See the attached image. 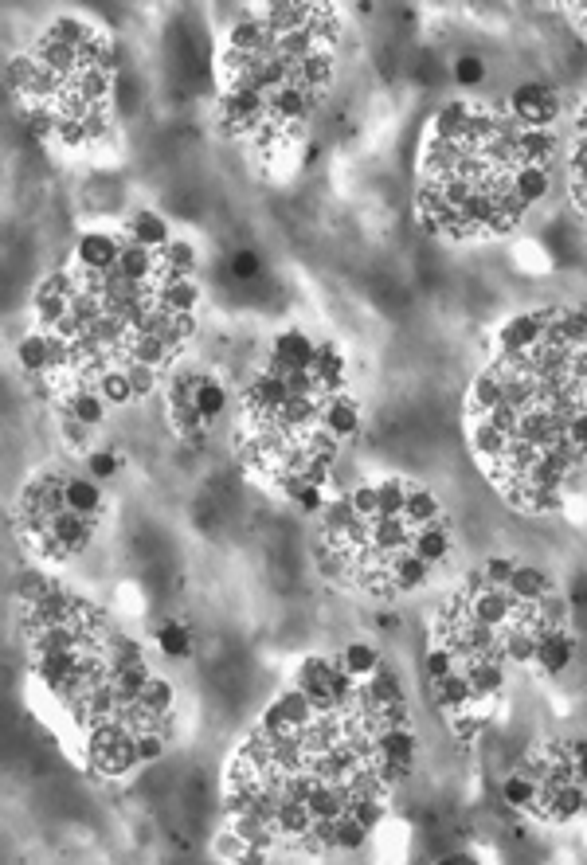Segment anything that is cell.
Here are the masks:
<instances>
[{
	"label": "cell",
	"instance_id": "obj_1",
	"mask_svg": "<svg viewBox=\"0 0 587 865\" xmlns=\"http://www.w3.org/2000/svg\"><path fill=\"white\" fill-rule=\"evenodd\" d=\"M505 114L517 118L521 126H537V130H552V122L560 118V94L544 83H521L505 98Z\"/></svg>",
	"mask_w": 587,
	"mask_h": 865
},
{
	"label": "cell",
	"instance_id": "obj_2",
	"mask_svg": "<svg viewBox=\"0 0 587 865\" xmlns=\"http://www.w3.org/2000/svg\"><path fill=\"white\" fill-rule=\"evenodd\" d=\"M548 318H552V310H525V314H513V318L497 329V357H525L529 349H537Z\"/></svg>",
	"mask_w": 587,
	"mask_h": 865
},
{
	"label": "cell",
	"instance_id": "obj_3",
	"mask_svg": "<svg viewBox=\"0 0 587 865\" xmlns=\"http://www.w3.org/2000/svg\"><path fill=\"white\" fill-rule=\"evenodd\" d=\"M317 361V341L302 329H282L271 345V361H267V372L274 376H286V372H306L314 368Z\"/></svg>",
	"mask_w": 587,
	"mask_h": 865
},
{
	"label": "cell",
	"instance_id": "obj_4",
	"mask_svg": "<svg viewBox=\"0 0 587 865\" xmlns=\"http://www.w3.org/2000/svg\"><path fill=\"white\" fill-rule=\"evenodd\" d=\"M533 811L548 822H572L580 819L587 811V787L580 779H568V783H560V787H548L537 795V803H533Z\"/></svg>",
	"mask_w": 587,
	"mask_h": 865
},
{
	"label": "cell",
	"instance_id": "obj_5",
	"mask_svg": "<svg viewBox=\"0 0 587 865\" xmlns=\"http://www.w3.org/2000/svg\"><path fill=\"white\" fill-rule=\"evenodd\" d=\"M122 247H126V239H118V235H110V231H87L79 243H75V267H83V271H94V274H110L118 267V259H122Z\"/></svg>",
	"mask_w": 587,
	"mask_h": 865
},
{
	"label": "cell",
	"instance_id": "obj_6",
	"mask_svg": "<svg viewBox=\"0 0 587 865\" xmlns=\"http://www.w3.org/2000/svg\"><path fill=\"white\" fill-rule=\"evenodd\" d=\"M572 658H576V638L568 627H560V631H541L537 635V670H541L544 678H556V674H564L568 666H572Z\"/></svg>",
	"mask_w": 587,
	"mask_h": 865
},
{
	"label": "cell",
	"instance_id": "obj_7",
	"mask_svg": "<svg viewBox=\"0 0 587 865\" xmlns=\"http://www.w3.org/2000/svg\"><path fill=\"white\" fill-rule=\"evenodd\" d=\"M427 580H431V564L419 560L411 548L396 552L392 560H384V584H388V592H419Z\"/></svg>",
	"mask_w": 587,
	"mask_h": 865
},
{
	"label": "cell",
	"instance_id": "obj_8",
	"mask_svg": "<svg viewBox=\"0 0 587 865\" xmlns=\"http://www.w3.org/2000/svg\"><path fill=\"white\" fill-rule=\"evenodd\" d=\"M59 408H63V415L79 419L83 427H102L110 404L94 392V384H79V388H63L59 392Z\"/></svg>",
	"mask_w": 587,
	"mask_h": 865
},
{
	"label": "cell",
	"instance_id": "obj_9",
	"mask_svg": "<svg viewBox=\"0 0 587 865\" xmlns=\"http://www.w3.org/2000/svg\"><path fill=\"white\" fill-rule=\"evenodd\" d=\"M126 239L149 247V251H165V247L173 243V228H169V220H165L161 212L141 208V212L130 216V224H126Z\"/></svg>",
	"mask_w": 587,
	"mask_h": 865
},
{
	"label": "cell",
	"instance_id": "obj_10",
	"mask_svg": "<svg viewBox=\"0 0 587 865\" xmlns=\"http://www.w3.org/2000/svg\"><path fill=\"white\" fill-rule=\"evenodd\" d=\"M321 427L341 443V439H349V435H357L361 431V408H357V400H349V396H329L325 400V408H321Z\"/></svg>",
	"mask_w": 587,
	"mask_h": 865
},
{
	"label": "cell",
	"instance_id": "obj_11",
	"mask_svg": "<svg viewBox=\"0 0 587 865\" xmlns=\"http://www.w3.org/2000/svg\"><path fill=\"white\" fill-rule=\"evenodd\" d=\"M458 670L466 674V682H470L478 701L494 697L497 689L505 685V666H501V658H466V662H458Z\"/></svg>",
	"mask_w": 587,
	"mask_h": 865
},
{
	"label": "cell",
	"instance_id": "obj_12",
	"mask_svg": "<svg viewBox=\"0 0 587 865\" xmlns=\"http://www.w3.org/2000/svg\"><path fill=\"white\" fill-rule=\"evenodd\" d=\"M157 306L161 310H169V314H196V306H200V286L192 282V278H165V282H157Z\"/></svg>",
	"mask_w": 587,
	"mask_h": 865
},
{
	"label": "cell",
	"instance_id": "obj_13",
	"mask_svg": "<svg viewBox=\"0 0 587 865\" xmlns=\"http://www.w3.org/2000/svg\"><path fill=\"white\" fill-rule=\"evenodd\" d=\"M411 552H415L419 560H427V564H443L454 552V537H451V529H447V521H435V525L415 529Z\"/></svg>",
	"mask_w": 587,
	"mask_h": 865
},
{
	"label": "cell",
	"instance_id": "obj_14",
	"mask_svg": "<svg viewBox=\"0 0 587 865\" xmlns=\"http://www.w3.org/2000/svg\"><path fill=\"white\" fill-rule=\"evenodd\" d=\"M118 271L126 274V278H134V282H153V286H157V278H161V251H149V247L126 239L122 259H118Z\"/></svg>",
	"mask_w": 587,
	"mask_h": 865
},
{
	"label": "cell",
	"instance_id": "obj_15",
	"mask_svg": "<svg viewBox=\"0 0 587 865\" xmlns=\"http://www.w3.org/2000/svg\"><path fill=\"white\" fill-rule=\"evenodd\" d=\"M556 157V130L525 126L517 134V165H548Z\"/></svg>",
	"mask_w": 587,
	"mask_h": 865
},
{
	"label": "cell",
	"instance_id": "obj_16",
	"mask_svg": "<svg viewBox=\"0 0 587 865\" xmlns=\"http://www.w3.org/2000/svg\"><path fill=\"white\" fill-rule=\"evenodd\" d=\"M16 361H20L24 372H32V376H47V372H51V337H47V329H32V333L20 337Z\"/></svg>",
	"mask_w": 587,
	"mask_h": 865
},
{
	"label": "cell",
	"instance_id": "obj_17",
	"mask_svg": "<svg viewBox=\"0 0 587 865\" xmlns=\"http://www.w3.org/2000/svg\"><path fill=\"white\" fill-rule=\"evenodd\" d=\"M431 697H435V705H439L443 713H458V709H470V705L478 701L462 670H454V674H447V678L431 682Z\"/></svg>",
	"mask_w": 587,
	"mask_h": 865
},
{
	"label": "cell",
	"instance_id": "obj_18",
	"mask_svg": "<svg viewBox=\"0 0 587 865\" xmlns=\"http://www.w3.org/2000/svg\"><path fill=\"white\" fill-rule=\"evenodd\" d=\"M505 588L517 595L521 603H541L548 592H556L552 576H548L544 568H537V564H517V572H513V580H509Z\"/></svg>",
	"mask_w": 587,
	"mask_h": 865
},
{
	"label": "cell",
	"instance_id": "obj_19",
	"mask_svg": "<svg viewBox=\"0 0 587 865\" xmlns=\"http://www.w3.org/2000/svg\"><path fill=\"white\" fill-rule=\"evenodd\" d=\"M94 392L110 404V408H122V404H134L137 396H134V384H130V372H126V365H118V368H106V372H98L94 376Z\"/></svg>",
	"mask_w": 587,
	"mask_h": 865
},
{
	"label": "cell",
	"instance_id": "obj_20",
	"mask_svg": "<svg viewBox=\"0 0 587 865\" xmlns=\"http://www.w3.org/2000/svg\"><path fill=\"white\" fill-rule=\"evenodd\" d=\"M67 509L83 513V517H98L102 513V486L94 482L91 474H75L67 478Z\"/></svg>",
	"mask_w": 587,
	"mask_h": 865
},
{
	"label": "cell",
	"instance_id": "obj_21",
	"mask_svg": "<svg viewBox=\"0 0 587 865\" xmlns=\"http://www.w3.org/2000/svg\"><path fill=\"white\" fill-rule=\"evenodd\" d=\"M380 666H384V658H380V650H376L372 642H349L345 654H341V670H345L353 682L372 678Z\"/></svg>",
	"mask_w": 587,
	"mask_h": 865
},
{
	"label": "cell",
	"instance_id": "obj_22",
	"mask_svg": "<svg viewBox=\"0 0 587 865\" xmlns=\"http://www.w3.org/2000/svg\"><path fill=\"white\" fill-rule=\"evenodd\" d=\"M196 408H200V415L212 423V419H220L227 411V404H231V396H227V388H224V380H216V376H208V372H200L196 376Z\"/></svg>",
	"mask_w": 587,
	"mask_h": 865
},
{
	"label": "cell",
	"instance_id": "obj_23",
	"mask_svg": "<svg viewBox=\"0 0 587 865\" xmlns=\"http://www.w3.org/2000/svg\"><path fill=\"white\" fill-rule=\"evenodd\" d=\"M196 263H200L196 247H192L188 239H173V243L161 251V278H157V282H165V278H192Z\"/></svg>",
	"mask_w": 587,
	"mask_h": 865
},
{
	"label": "cell",
	"instance_id": "obj_24",
	"mask_svg": "<svg viewBox=\"0 0 587 865\" xmlns=\"http://www.w3.org/2000/svg\"><path fill=\"white\" fill-rule=\"evenodd\" d=\"M548 188H552L548 165H517V169H513V192H517L529 208L541 204L544 196H548Z\"/></svg>",
	"mask_w": 587,
	"mask_h": 865
},
{
	"label": "cell",
	"instance_id": "obj_25",
	"mask_svg": "<svg viewBox=\"0 0 587 865\" xmlns=\"http://www.w3.org/2000/svg\"><path fill=\"white\" fill-rule=\"evenodd\" d=\"M404 521L411 525V529L435 525V521H443V505H439V498H435L431 490L411 486V498H407V505H404Z\"/></svg>",
	"mask_w": 587,
	"mask_h": 865
},
{
	"label": "cell",
	"instance_id": "obj_26",
	"mask_svg": "<svg viewBox=\"0 0 587 865\" xmlns=\"http://www.w3.org/2000/svg\"><path fill=\"white\" fill-rule=\"evenodd\" d=\"M533 619H537V631H560V627H568V619H572V599L564 592H548L541 603H533Z\"/></svg>",
	"mask_w": 587,
	"mask_h": 865
},
{
	"label": "cell",
	"instance_id": "obj_27",
	"mask_svg": "<svg viewBox=\"0 0 587 865\" xmlns=\"http://www.w3.org/2000/svg\"><path fill=\"white\" fill-rule=\"evenodd\" d=\"M47 36L55 40V44H63V47H87L98 36L87 20H79V16H59V20H51V28H47Z\"/></svg>",
	"mask_w": 587,
	"mask_h": 865
},
{
	"label": "cell",
	"instance_id": "obj_28",
	"mask_svg": "<svg viewBox=\"0 0 587 865\" xmlns=\"http://www.w3.org/2000/svg\"><path fill=\"white\" fill-rule=\"evenodd\" d=\"M157 650H161L165 658H188V654H192V631H188V623L165 619V623L157 627Z\"/></svg>",
	"mask_w": 587,
	"mask_h": 865
},
{
	"label": "cell",
	"instance_id": "obj_29",
	"mask_svg": "<svg viewBox=\"0 0 587 865\" xmlns=\"http://www.w3.org/2000/svg\"><path fill=\"white\" fill-rule=\"evenodd\" d=\"M466 118H470V102H447V106H439V114L431 118V137L458 141L462 130H466Z\"/></svg>",
	"mask_w": 587,
	"mask_h": 865
},
{
	"label": "cell",
	"instance_id": "obj_30",
	"mask_svg": "<svg viewBox=\"0 0 587 865\" xmlns=\"http://www.w3.org/2000/svg\"><path fill=\"white\" fill-rule=\"evenodd\" d=\"M368 826H364L357 815H341V819L333 822V850H345V854H353V850H361L368 846Z\"/></svg>",
	"mask_w": 587,
	"mask_h": 865
},
{
	"label": "cell",
	"instance_id": "obj_31",
	"mask_svg": "<svg viewBox=\"0 0 587 865\" xmlns=\"http://www.w3.org/2000/svg\"><path fill=\"white\" fill-rule=\"evenodd\" d=\"M137 705H141L145 713H153V717H169L173 705H177V689H173V682H165V678H153V682L145 685V693H141Z\"/></svg>",
	"mask_w": 587,
	"mask_h": 865
},
{
	"label": "cell",
	"instance_id": "obj_32",
	"mask_svg": "<svg viewBox=\"0 0 587 865\" xmlns=\"http://www.w3.org/2000/svg\"><path fill=\"white\" fill-rule=\"evenodd\" d=\"M55 588V580L40 572V568H24L20 576H16V599L24 603V607H32V603H40L47 592Z\"/></svg>",
	"mask_w": 587,
	"mask_h": 865
},
{
	"label": "cell",
	"instance_id": "obj_33",
	"mask_svg": "<svg viewBox=\"0 0 587 865\" xmlns=\"http://www.w3.org/2000/svg\"><path fill=\"white\" fill-rule=\"evenodd\" d=\"M165 732L161 725H153V729H137L134 732V748H137V764H153V760H161L165 756Z\"/></svg>",
	"mask_w": 587,
	"mask_h": 865
},
{
	"label": "cell",
	"instance_id": "obj_34",
	"mask_svg": "<svg viewBox=\"0 0 587 865\" xmlns=\"http://www.w3.org/2000/svg\"><path fill=\"white\" fill-rule=\"evenodd\" d=\"M423 670H427V678L431 682H439V678H447L458 670V658H454V650L447 642H439V646H431L427 650V658H423Z\"/></svg>",
	"mask_w": 587,
	"mask_h": 865
},
{
	"label": "cell",
	"instance_id": "obj_35",
	"mask_svg": "<svg viewBox=\"0 0 587 865\" xmlns=\"http://www.w3.org/2000/svg\"><path fill=\"white\" fill-rule=\"evenodd\" d=\"M227 271H231V278H235V282H255V278L263 274V263H259V255H255L251 247H239V251L231 255Z\"/></svg>",
	"mask_w": 587,
	"mask_h": 865
},
{
	"label": "cell",
	"instance_id": "obj_36",
	"mask_svg": "<svg viewBox=\"0 0 587 865\" xmlns=\"http://www.w3.org/2000/svg\"><path fill=\"white\" fill-rule=\"evenodd\" d=\"M122 470V455L118 451H87V474L94 482H106Z\"/></svg>",
	"mask_w": 587,
	"mask_h": 865
},
{
	"label": "cell",
	"instance_id": "obj_37",
	"mask_svg": "<svg viewBox=\"0 0 587 865\" xmlns=\"http://www.w3.org/2000/svg\"><path fill=\"white\" fill-rule=\"evenodd\" d=\"M482 79H486V63H482L478 55L454 59V83H458V87H478Z\"/></svg>",
	"mask_w": 587,
	"mask_h": 865
},
{
	"label": "cell",
	"instance_id": "obj_38",
	"mask_svg": "<svg viewBox=\"0 0 587 865\" xmlns=\"http://www.w3.org/2000/svg\"><path fill=\"white\" fill-rule=\"evenodd\" d=\"M513 572H517V560H513V556H490V560H482V576H486V584H494V588H505V584L513 580Z\"/></svg>",
	"mask_w": 587,
	"mask_h": 865
},
{
	"label": "cell",
	"instance_id": "obj_39",
	"mask_svg": "<svg viewBox=\"0 0 587 865\" xmlns=\"http://www.w3.org/2000/svg\"><path fill=\"white\" fill-rule=\"evenodd\" d=\"M126 372H130V384H134L137 400H145V396H153V392H157V368L130 365V361H126Z\"/></svg>",
	"mask_w": 587,
	"mask_h": 865
},
{
	"label": "cell",
	"instance_id": "obj_40",
	"mask_svg": "<svg viewBox=\"0 0 587 865\" xmlns=\"http://www.w3.org/2000/svg\"><path fill=\"white\" fill-rule=\"evenodd\" d=\"M572 775L587 787V740H572Z\"/></svg>",
	"mask_w": 587,
	"mask_h": 865
}]
</instances>
